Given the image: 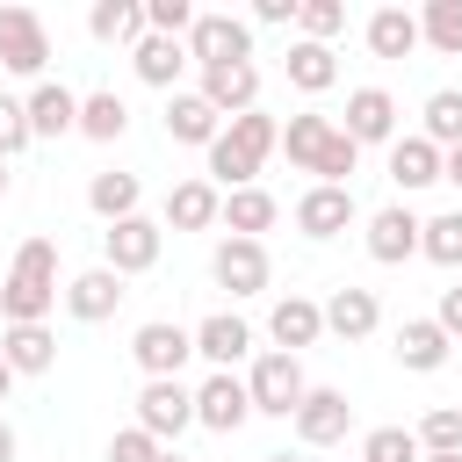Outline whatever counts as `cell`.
<instances>
[{
    "mask_svg": "<svg viewBox=\"0 0 462 462\" xmlns=\"http://www.w3.org/2000/svg\"><path fill=\"white\" fill-rule=\"evenodd\" d=\"M267 152H282V123L267 116V108H245V116H231L224 123V137L209 144V188H253L260 180V166H267Z\"/></svg>",
    "mask_w": 462,
    "mask_h": 462,
    "instance_id": "cell-1",
    "label": "cell"
},
{
    "mask_svg": "<svg viewBox=\"0 0 462 462\" xmlns=\"http://www.w3.org/2000/svg\"><path fill=\"white\" fill-rule=\"evenodd\" d=\"M426 462H462V455H426Z\"/></svg>",
    "mask_w": 462,
    "mask_h": 462,
    "instance_id": "cell-51",
    "label": "cell"
},
{
    "mask_svg": "<svg viewBox=\"0 0 462 462\" xmlns=\"http://www.w3.org/2000/svg\"><path fill=\"white\" fill-rule=\"evenodd\" d=\"M440 180H455V188H462V144H455V152H440Z\"/></svg>",
    "mask_w": 462,
    "mask_h": 462,
    "instance_id": "cell-45",
    "label": "cell"
},
{
    "mask_svg": "<svg viewBox=\"0 0 462 462\" xmlns=\"http://www.w3.org/2000/svg\"><path fill=\"white\" fill-rule=\"evenodd\" d=\"M383 325V303H375V289H332V303H325V332L332 339H368Z\"/></svg>",
    "mask_w": 462,
    "mask_h": 462,
    "instance_id": "cell-22",
    "label": "cell"
},
{
    "mask_svg": "<svg viewBox=\"0 0 462 462\" xmlns=\"http://www.w3.org/2000/svg\"><path fill=\"white\" fill-rule=\"evenodd\" d=\"M332 137H339V123H332V116H318V108H303V116H289V123H282V152H289V166H303V173H318V166H325Z\"/></svg>",
    "mask_w": 462,
    "mask_h": 462,
    "instance_id": "cell-19",
    "label": "cell"
},
{
    "mask_svg": "<svg viewBox=\"0 0 462 462\" xmlns=\"http://www.w3.org/2000/svg\"><path fill=\"white\" fill-rule=\"evenodd\" d=\"M346 426H354V404H346V390H332V383H310V397L296 404V440H303V448H332V440H346Z\"/></svg>",
    "mask_w": 462,
    "mask_h": 462,
    "instance_id": "cell-9",
    "label": "cell"
},
{
    "mask_svg": "<svg viewBox=\"0 0 462 462\" xmlns=\"http://www.w3.org/2000/svg\"><path fill=\"white\" fill-rule=\"evenodd\" d=\"M260 462H303V455H260Z\"/></svg>",
    "mask_w": 462,
    "mask_h": 462,
    "instance_id": "cell-49",
    "label": "cell"
},
{
    "mask_svg": "<svg viewBox=\"0 0 462 462\" xmlns=\"http://www.w3.org/2000/svg\"><path fill=\"white\" fill-rule=\"evenodd\" d=\"M137 202H144L137 173H94V180H87V209H94L101 224H123V217H137Z\"/></svg>",
    "mask_w": 462,
    "mask_h": 462,
    "instance_id": "cell-30",
    "label": "cell"
},
{
    "mask_svg": "<svg viewBox=\"0 0 462 462\" xmlns=\"http://www.w3.org/2000/svg\"><path fill=\"white\" fill-rule=\"evenodd\" d=\"M137 426H144L159 448H173V440L195 426V390H188L180 375H159V383H144V390H137Z\"/></svg>",
    "mask_w": 462,
    "mask_h": 462,
    "instance_id": "cell-4",
    "label": "cell"
},
{
    "mask_svg": "<svg viewBox=\"0 0 462 462\" xmlns=\"http://www.w3.org/2000/svg\"><path fill=\"white\" fill-rule=\"evenodd\" d=\"M209 274H217V289H231V296H260V289H267V245H260V238H217Z\"/></svg>",
    "mask_w": 462,
    "mask_h": 462,
    "instance_id": "cell-10",
    "label": "cell"
},
{
    "mask_svg": "<svg viewBox=\"0 0 462 462\" xmlns=\"http://www.w3.org/2000/svg\"><path fill=\"white\" fill-rule=\"evenodd\" d=\"M390 180L411 195V188H433L440 180V144H426V137H397L390 144Z\"/></svg>",
    "mask_w": 462,
    "mask_h": 462,
    "instance_id": "cell-29",
    "label": "cell"
},
{
    "mask_svg": "<svg viewBox=\"0 0 462 462\" xmlns=\"http://www.w3.org/2000/svg\"><path fill=\"white\" fill-rule=\"evenodd\" d=\"M426 448H419V433L411 426H375L368 440H361V462H419Z\"/></svg>",
    "mask_w": 462,
    "mask_h": 462,
    "instance_id": "cell-38",
    "label": "cell"
},
{
    "mask_svg": "<svg viewBox=\"0 0 462 462\" xmlns=\"http://www.w3.org/2000/svg\"><path fill=\"white\" fill-rule=\"evenodd\" d=\"M245 390H253V411H260V419H296V404L310 397V383H303V361H296V354H282V346L253 361Z\"/></svg>",
    "mask_w": 462,
    "mask_h": 462,
    "instance_id": "cell-3",
    "label": "cell"
},
{
    "mask_svg": "<svg viewBox=\"0 0 462 462\" xmlns=\"http://www.w3.org/2000/svg\"><path fill=\"white\" fill-rule=\"evenodd\" d=\"M0 462H14V426L0 419Z\"/></svg>",
    "mask_w": 462,
    "mask_h": 462,
    "instance_id": "cell-46",
    "label": "cell"
},
{
    "mask_svg": "<svg viewBox=\"0 0 462 462\" xmlns=\"http://www.w3.org/2000/svg\"><path fill=\"white\" fill-rule=\"evenodd\" d=\"M195 354H202L217 375H231V368L253 354V325H245V318H231V310H209V318L195 325Z\"/></svg>",
    "mask_w": 462,
    "mask_h": 462,
    "instance_id": "cell-14",
    "label": "cell"
},
{
    "mask_svg": "<svg viewBox=\"0 0 462 462\" xmlns=\"http://www.w3.org/2000/svg\"><path fill=\"white\" fill-rule=\"evenodd\" d=\"M274 217H282V202H274L267 188H231V195H224L231 238H260V231H274Z\"/></svg>",
    "mask_w": 462,
    "mask_h": 462,
    "instance_id": "cell-31",
    "label": "cell"
},
{
    "mask_svg": "<svg viewBox=\"0 0 462 462\" xmlns=\"http://www.w3.org/2000/svg\"><path fill=\"white\" fill-rule=\"evenodd\" d=\"M419 36H426L440 58H462V0H426V14H419Z\"/></svg>",
    "mask_w": 462,
    "mask_h": 462,
    "instance_id": "cell-35",
    "label": "cell"
},
{
    "mask_svg": "<svg viewBox=\"0 0 462 462\" xmlns=\"http://www.w3.org/2000/svg\"><path fill=\"white\" fill-rule=\"evenodd\" d=\"M339 130H346L354 144H397V101H390V87H354Z\"/></svg>",
    "mask_w": 462,
    "mask_h": 462,
    "instance_id": "cell-12",
    "label": "cell"
},
{
    "mask_svg": "<svg viewBox=\"0 0 462 462\" xmlns=\"http://www.w3.org/2000/svg\"><path fill=\"white\" fill-rule=\"evenodd\" d=\"M29 130H36V137H65V130H79V94L58 87V79H43V87L29 94Z\"/></svg>",
    "mask_w": 462,
    "mask_h": 462,
    "instance_id": "cell-26",
    "label": "cell"
},
{
    "mask_svg": "<svg viewBox=\"0 0 462 462\" xmlns=\"http://www.w3.org/2000/svg\"><path fill=\"white\" fill-rule=\"evenodd\" d=\"M0 65L22 72V79H36L51 65V29H43L36 7H0Z\"/></svg>",
    "mask_w": 462,
    "mask_h": 462,
    "instance_id": "cell-8",
    "label": "cell"
},
{
    "mask_svg": "<svg viewBox=\"0 0 462 462\" xmlns=\"http://www.w3.org/2000/svg\"><path fill=\"white\" fill-rule=\"evenodd\" d=\"M188 58L195 65H253V22H238V14H195V29H188Z\"/></svg>",
    "mask_w": 462,
    "mask_h": 462,
    "instance_id": "cell-5",
    "label": "cell"
},
{
    "mask_svg": "<svg viewBox=\"0 0 462 462\" xmlns=\"http://www.w3.org/2000/svg\"><path fill=\"white\" fill-rule=\"evenodd\" d=\"M130 65H137V79H144V87H173L195 58H188V43H180V36H152V29H144V43L130 51Z\"/></svg>",
    "mask_w": 462,
    "mask_h": 462,
    "instance_id": "cell-24",
    "label": "cell"
},
{
    "mask_svg": "<svg viewBox=\"0 0 462 462\" xmlns=\"http://www.w3.org/2000/svg\"><path fill=\"white\" fill-rule=\"evenodd\" d=\"M289 87L296 94H325V87H339V58H332V43H289Z\"/></svg>",
    "mask_w": 462,
    "mask_h": 462,
    "instance_id": "cell-28",
    "label": "cell"
},
{
    "mask_svg": "<svg viewBox=\"0 0 462 462\" xmlns=\"http://www.w3.org/2000/svg\"><path fill=\"white\" fill-rule=\"evenodd\" d=\"M159 245H166V231H159L152 217H123V224L101 231V267H116L123 282H130V274H152V267H159Z\"/></svg>",
    "mask_w": 462,
    "mask_h": 462,
    "instance_id": "cell-6",
    "label": "cell"
},
{
    "mask_svg": "<svg viewBox=\"0 0 462 462\" xmlns=\"http://www.w3.org/2000/svg\"><path fill=\"white\" fill-rule=\"evenodd\" d=\"M0 195H7V159H0Z\"/></svg>",
    "mask_w": 462,
    "mask_h": 462,
    "instance_id": "cell-50",
    "label": "cell"
},
{
    "mask_svg": "<svg viewBox=\"0 0 462 462\" xmlns=\"http://www.w3.org/2000/svg\"><path fill=\"white\" fill-rule=\"evenodd\" d=\"M209 224H224V188H209V180L166 188V231H209Z\"/></svg>",
    "mask_w": 462,
    "mask_h": 462,
    "instance_id": "cell-20",
    "label": "cell"
},
{
    "mask_svg": "<svg viewBox=\"0 0 462 462\" xmlns=\"http://www.w3.org/2000/svg\"><path fill=\"white\" fill-rule=\"evenodd\" d=\"M296 29H303V43H332V36L346 29V7H339V0H303V7H296Z\"/></svg>",
    "mask_w": 462,
    "mask_h": 462,
    "instance_id": "cell-39",
    "label": "cell"
},
{
    "mask_svg": "<svg viewBox=\"0 0 462 462\" xmlns=\"http://www.w3.org/2000/svg\"><path fill=\"white\" fill-rule=\"evenodd\" d=\"M87 29H94V43H144V7L137 0H94V14H87Z\"/></svg>",
    "mask_w": 462,
    "mask_h": 462,
    "instance_id": "cell-32",
    "label": "cell"
},
{
    "mask_svg": "<svg viewBox=\"0 0 462 462\" xmlns=\"http://www.w3.org/2000/svg\"><path fill=\"white\" fill-rule=\"evenodd\" d=\"M253 419V390H245V375H209L202 390H195V426H209V433H238Z\"/></svg>",
    "mask_w": 462,
    "mask_h": 462,
    "instance_id": "cell-11",
    "label": "cell"
},
{
    "mask_svg": "<svg viewBox=\"0 0 462 462\" xmlns=\"http://www.w3.org/2000/svg\"><path fill=\"white\" fill-rule=\"evenodd\" d=\"M354 224V188H303V202H296V231L303 238H339Z\"/></svg>",
    "mask_w": 462,
    "mask_h": 462,
    "instance_id": "cell-16",
    "label": "cell"
},
{
    "mask_svg": "<svg viewBox=\"0 0 462 462\" xmlns=\"http://www.w3.org/2000/svg\"><path fill=\"white\" fill-rule=\"evenodd\" d=\"M296 7H303V0H253V22L282 29V22H296Z\"/></svg>",
    "mask_w": 462,
    "mask_h": 462,
    "instance_id": "cell-44",
    "label": "cell"
},
{
    "mask_svg": "<svg viewBox=\"0 0 462 462\" xmlns=\"http://www.w3.org/2000/svg\"><path fill=\"white\" fill-rule=\"evenodd\" d=\"M419 137L440 144V152L462 144V87H433V94H426V130H419Z\"/></svg>",
    "mask_w": 462,
    "mask_h": 462,
    "instance_id": "cell-34",
    "label": "cell"
},
{
    "mask_svg": "<svg viewBox=\"0 0 462 462\" xmlns=\"http://www.w3.org/2000/svg\"><path fill=\"white\" fill-rule=\"evenodd\" d=\"M7 390H14V368H7V354H0V404H7Z\"/></svg>",
    "mask_w": 462,
    "mask_h": 462,
    "instance_id": "cell-47",
    "label": "cell"
},
{
    "mask_svg": "<svg viewBox=\"0 0 462 462\" xmlns=\"http://www.w3.org/2000/svg\"><path fill=\"white\" fill-rule=\"evenodd\" d=\"M419 253H426L433 267H462V209H448V217H426V231H419Z\"/></svg>",
    "mask_w": 462,
    "mask_h": 462,
    "instance_id": "cell-36",
    "label": "cell"
},
{
    "mask_svg": "<svg viewBox=\"0 0 462 462\" xmlns=\"http://www.w3.org/2000/svg\"><path fill=\"white\" fill-rule=\"evenodd\" d=\"M188 354H195V332H188V325H173V318H152V325H137V332H130V361L144 368V383L180 375V368H188Z\"/></svg>",
    "mask_w": 462,
    "mask_h": 462,
    "instance_id": "cell-7",
    "label": "cell"
},
{
    "mask_svg": "<svg viewBox=\"0 0 462 462\" xmlns=\"http://www.w3.org/2000/svg\"><path fill=\"white\" fill-rule=\"evenodd\" d=\"M58 303V245L51 238H22L14 245V267L0 282V318L7 325H43Z\"/></svg>",
    "mask_w": 462,
    "mask_h": 462,
    "instance_id": "cell-2",
    "label": "cell"
},
{
    "mask_svg": "<svg viewBox=\"0 0 462 462\" xmlns=\"http://www.w3.org/2000/svg\"><path fill=\"white\" fill-rule=\"evenodd\" d=\"M116 303H123V274H116V267H87V274H72V282H65V310H72L79 325L116 318Z\"/></svg>",
    "mask_w": 462,
    "mask_h": 462,
    "instance_id": "cell-17",
    "label": "cell"
},
{
    "mask_svg": "<svg viewBox=\"0 0 462 462\" xmlns=\"http://www.w3.org/2000/svg\"><path fill=\"white\" fill-rule=\"evenodd\" d=\"M166 137H173V144H202V152H209V144L224 137V116H217L202 94H166Z\"/></svg>",
    "mask_w": 462,
    "mask_h": 462,
    "instance_id": "cell-21",
    "label": "cell"
},
{
    "mask_svg": "<svg viewBox=\"0 0 462 462\" xmlns=\"http://www.w3.org/2000/svg\"><path fill=\"white\" fill-rule=\"evenodd\" d=\"M448 346H455V339H448L433 318H404V325H397V361H404L411 375H433V368L448 361Z\"/></svg>",
    "mask_w": 462,
    "mask_h": 462,
    "instance_id": "cell-25",
    "label": "cell"
},
{
    "mask_svg": "<svg viewBox=\"0 0 462 462\" xmlns=\"http://www.w3.org/2000/svg\"><path fill=\"white\" fill-rule=\"evenodd\" d=\"M130 130V108H123V94L116 87H101V94H79V137H94V144H116Z\"/></svg>",
    "mask_w": 462,
    "mask_h": 462,
    "instance_id": "cell-33",
    "label": "cell"
},
{
    "mask_svg": "<svg viewBox=\"0 0 462 462\" xmlns=\"http://www.w3.org/2000/svg\"><path fill=\"white\" fill-rule=\"evenodd\" d=\"M217 116H245L260 108V65H202V87H195Z\"/></svg>",
    "mask_w": 462,
    "mask_h": 462,
    "instance_id": "cell-15",
    "label": "cell"
},
{
    "mask_svg": "<svg viewBox=\"0 0 462 462\" xmlns=\"http://www.w3.org/2000/svg\"><path fill=\"white\" fill-rule=\"evenodd\" d=\"M433 325H440L448 339H462V289H440V310H433Z\"/></svg>",
    "mask_w": 462,
    "mask_h": 462,
    "instance_id": "cell-43",
    "label": "cell"
},
{
    "mask_svg": "<svg viewBox=\"0 0 462 462\" xmlns=\"http://www.w3.org/2000/svg\"><path fill=\"white\" fill-rule=\"evenodd\" d=\"M267 332H274L282 354H303V346L325 339V303H310V296H282V303L267 310Z\"/></svg>",
    "mask_w": 462,
    "mask_h": 462,
    "instance_id": "cell-18",
    "label": "cell"
},
{
    "mask_svg": "<svg viewBox=\"0 0 462 462\" xmlns=\"http://www.w3.org/2000/svg\"><path fill=\"white\" fill-rule=\"evenodd\" d=\"M144 29H152V36H180V43H188L195 7H188V0H144Z\"/></svg>",
    "mask_w": 462,
    "mask_h": 462,
    "instance_id": "cell-40",
    "label": "cell"
},
{
    "mask_svg": "<svg viewBox=\"0 0 462 462\" xmlns=\"http://www.w3.org/2000/svg\"><path fill=\"white\" fill-rule=\"evenodd\" d=\"M426 36H419V14H404V7H375L368 14V51L375 58H411Z\"/></svg>",
    "mask_w": 462,
    "mask_h": 462,
    "instance_id": "cell-27",
    "label": "cell"
},
{
    "mask_svg": "<svg viewBox=\"0 0 462 462\" xmlns=\"http://www.w3.org/2000/svg\"><path fill=\"white\" fill-rule=\"evenodd\" d=\"M419 448L426 455H462V404H433L419 419Z\"/></svg>",
    "mask_w": 462,
    "mask_h": 462,
    "instance_id": "cell-37",
    "label": "cell"
},
{
    "mask_svg": "<svg viewBox=\"0 0 462 462\" xmlns=\"http://www.w3.org/2000/svg\"><path fill=\"white\" fill-rule=\"evenodd\" d=\"M108 462H159V440H152L144 426H123V433L108 440Z\"/></svg>",
    "mask_w": 462,
    "mask_h": 462,
    "instance_id": "cell-42",
    "label": "cell"
},
{
    "mask_svg": "<svg viewBox=\"0 0 462 462\" xmlns=\"http://www.w3.org/2000/svg\"><path fill=\"white\" fill-rule=\"evenodd\" d=\"M0 354H7L14 375H51L58 368V332L51 325H7L0 332Z\"/></svg>",
    "mask_w": 462,
    "mask_h": 462,
    "instance_id": "cell-23",
    "label": "cell"
},
{
    "mask_svg": "<svg viewBox=\"0 0 462 462\" xmlns=\"http://www.w3.org/2000/svg\"><path fill=\"white\" fill-rule=\"evenodd\" d=\"M419 231H426V217H411L404 202L375 209V217H368V260H383V267H404V260L419 253Z\"/></svg>",
    "mask_w": 462,
    "mask_h": 462,
    "instance_id": "cell-13",
    "label": "cell"
},
{
    "mask_svg": "<svg viewBox=\"0 0 462 462\" xmlns=\"http://www.w3.org/2000/svg\"><path fill=\"white\" fill-rule=\"evenodd\" d=\"M159 462H188V455H180V448H159Z\"/></svg>",
    "mask_w": 462,
    "mask_h": 462,
    "instance_id": "cell-48",
    "label": "cell"
},
{
    "mask_svg": "<svg viewBox=\"0 0 462 462\" xmlns=\"http://www.w3.org/2000/svg\"><path fill=\"white\" fill-rule=\"evenodd\" d=\"M29 137H36V130H29V101L0 94V159H14V152H22Z\"/></svg>",
    "mask_w": 462,
    "mask_h": 462,
    "instance_id": "cell-41",
    "label": "cell"
}]
</instances>
